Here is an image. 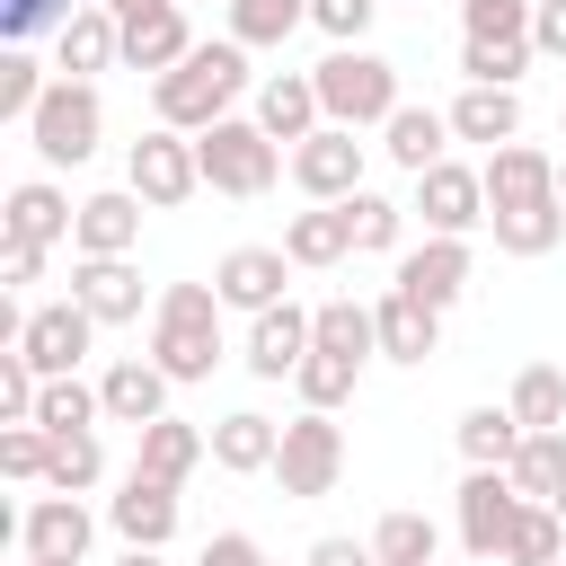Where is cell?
<instances>
[{
	"label": "cell",
	"mask_w": 566,
	"mask_h": 566,
	"mask_svg": "<svg viewBox=\"0 0 566 566\" xmlns=\"http://www.w3.org/2000/svg\"><path fill=\"white\" fill-rule=\"evenodd\" d=\"M371 18H380V0H310V27H318L327 44H363Z\"/></svg>",
	"instance_id": "7dc6e473"
},
{
	"label": "cell",
	"mask_w": 566,
	"mask_h": 566,
	"mask_svg": "<svg viewBox=\"0 0 566 566\" xmlns=\"http://www.w3.org/2000/svg\"><path fill=\"white\" fill-rule=\"evenodd\" d=\"M88 336H97V318H88L80 301H44V310H27L18 354H27L44 380H71V371H80V354H88Z\"/></svg>",
	"instance_id": "5bb4252c"
},
{
	"label": "cell",
	"mask_w": 566,
	"mask_h": 566,
	"mask_svg": "<svg viewBox=\"0 0 566 566\" xmlns=\"http://www.w3.org/2000/svg\"><path fill=\"white\" fill-rule=\"evenodd\" d=\"M504 407L522 416V433H548V424H566V371H557V363H522Z\"/></svg>",
	"instance_id": "e575fe53"
},
{
	"label": "cell",
	"mask_w": 566,
	"mask_h": 566,
	"mask_svg": "<svg viewBox=\"0 0 566 566\" xmlns=\"http://www.w3.org/2000/svg\"><path fill=\"white\" fill-rule=\"evenodd\" d=\"M283 274H292V256L283 248H230L221 265H212V292H221V310H274V301H292L283 292Z\"/></svg>",
	"instance_id": "d6986e66"
},
{
	"label": "cell",
	"mask_w": 566,
	"mask_h": 566,
	"mask_svg": "<svg viewBox=\"0 0 566 566\" xmlns=\"http://www.w3.org/2000/svg\"><path fill=\"white\" fill-rule=\"evenodd\" d=\"M186 53H195V27H186V9H177V0H159V9H142V18H124V71L168 80Z\"/></svg>",
	"instance_id": "7402d4cb"
},
{
	"label": "cell",
	"mask_w": 566,
	"mask_h": 566,
	"mask_svg": "<svg viewBox=\"0 0 566 566\" xmlns=\"http://www.w3.org/2000/svg\"><path fill=\"white\" fill-rule=\"evenodd\" d=\"M106 62H124V18L88 0V9L53 35V80H97Z\"/></svg>",
	"instance_id": "44dd1931"
},
{
	"label": "cell",
	"mask_w": 566,
	"mask_h": 566,
	"mask_svg": "<svg viewBox=\"0 0 566 566\" xmlns=\"http://www.w3.org/2000/svg\"><path fill=\"white\" fill-rule=\"evenodd\" d=\"M522 504H531V495H522L504 469H469V478H460V548H469V557H504Z\"/></svg>",
	"instance_id": "ba28073f"
},
{
	"label": "cell",
	"mask_w": 566,
	"mask_h": 566,
	"mask_svg": "<svg viewBox=\"0 0 566 566\" xmlns=\"http://www.w3.org/2000/svg\"><path fill=\"white\" fill-rule=\"evenodd\" d=\"M486 221L495 212H522V203H557V159L539 150V142H504V150H486Z\"/></svg>",
	"instance_id": "4fadbf2b"
},
{
	"label": "cell",
	"mask_w": 566,
	"mask_h": 566,
	"mask_svg": "<svg viewBox=\"0 0 566 566\" xmlns=\"http://www.w3.org/2000/svg\"><path fill=\"white\" fill-rule=\"evenodd\" d=\"M274 451H283V424L256 416V407H239V416L212 424V460H221L230 478H274Z\"/></svg>",
	"instance_id": "d4e9b609"
},
{
	"label": "cell",
	"mask_w": 566,
	"mask_h": 566,
	"mask_svg": "<svg viewBox=\"0 0 566 566\" xmlns=\"http://www.w3.org/2000/svg\"><path fill=\"white\" fill-rule=\"evenodd\" d=\"M531 53L566 62V0H539V9H531Z\"/></svg>",
	"instance_id": "f907efd6"
},
{
	"label": "cell",
	"mask_w": 566,
	"mask_h": 566,
	"mask_svg": "<svg viewBox=\"0 0 566 566\" xmlns=\"http://www.w3.org/2000/svg\"><path fill=\"white\" fill-rule=\"evenodd\" d=\"M371 318H380V354H389V363H424V354L442 345V310H424V301H407V292H380Z\"/></svg>",
	"instance_id": "f1b7e54d"
},
{
	"label": "cell",
	"mask_w": 566,
	"mask_h": 566,
	"mask_svg": "<svg viewBox=\"0 0 566 566\" xmlns=\"http://www.w3.org/2000/svg\"><path fill=\"white\" fill-rule=\"evenodd\" d=\"M531 9L539 0H460L469 35H531Z\"/></svg>",
	"instance_id": "c3c4849f"
},
{
	"label": "cell",
	"mask_w": 566,
	"mask_h": 566,
	"mask_svg": "<svg viewBox=\"0 0 566 566\" xmlns=\"http://www.w3.org/2000/svg\"><path fill=\"white\" fill-rule=\"evenodd\" d=\"M80 9H88V0H0V35H9V44H27V35H44V27L62 35V27L80 18Z\"/></svg>",
	"instance_id": "bcb514c9"
},
{
	"label": "cell",
	"mask_w": 566,
	"mask_h": 566,
	"mask_svg": "<svg viewBox=\"0 0 566 566\" xmlns=\"http://www.w3.org/2000/svg\"><path fill=\"white\" fill-rule=\"evenodd\" d=\"M292 27H310V0H230V35L256 53V44H283Z\"/></svg>",
	"instance_id": "74e56055"
},
{
	"label": "cell",
	"mask_w": 566,
	"mask_h": 566,
	"mask_svg": "<svg viewBox=\"0 0 566 566\" xmlns=\"http://www.w3.org/2000/svg\"><path fill=\"white\" fill-rule=\"evenodd\" d=\"M88 539H97V513H88L80 495H35L27 522H18V548H27L35 566H80Z\"/></svg>",
	"instance_id": "7c38bea8"
},
{
	"label": "cell",
	"mask_w": 566,
	"mask_h": 566,
	"mask_svg": "<svg viewBox=\"0 0 566 566\" xmlns=\"http://www.w3.org/2000/svg\"><path fill=\"white\" fill-rule=\"evenodd\" d=\"M442 142H451V115H433V106H398V115L380 124V150H389V159H398L407 177H424V168H442V159H451Z\"/></svg>",
	"instance_id": "83f0119b"
},
{
	"label": "cell",
	"mask_w": 566,
	"mask_h": 566,
	"mask_svg": "<svg viewBox=\"0 0 566 566\" xmlns=\"http://www.w3.org/2000/svg\"><path fill=\"white\" fill-rule=\"evenodd\" d=\"M548 513H557V522H566V495H557V504H548Z\"/></svg>",
	"instance_id": "6f0895ef"
},
{
	"label": "cell",
	"mask_w": 566,
	"mask_h": 566,
	"mask_svg": "<svg viewBox=\"0 0 566 566\" xmlns=\"http://www.w3.org/2000/svg\"><path fill=\"white\" fill-rule=\"evenodd\" d=\"M177 9H186V0H177Z\"/></svg>",
	"instance_id": "6125c7cd"
},
{
	"label": "cell",
	"mask_w": 566,
	"mask_h": 566,
	"mask_svg": "<svg viewBox=\"0 0 566 566\" xmlns=\"http://www.w3.org/2000/svg\"><path fill=\"white\" fill-rule=\"evenodd\" d=\"M97 478H106L97 433H53V469H44V486H53V495H88Z\"/></svg>",
	"instance_id": "60d3db41"
},
{
	"label": "cell",
	"mask_w": 566,
	"mask_h": 566,
	"mask_svg": "<svg viewBox=\"0 0 566 566\" xmlns=\"http://www.w3.org/2000/svg\"><path fill=\"white\" fill-rule=\"evenodd\" d=\"M0 274H9V283H35V274H44V248H18V239H9V248H0Z\"/></svg>",
	"instance_id": "f5cc1de1"
},
{
	"label": "cell",
	"mask_w": 566,
	"mask_h": 566,
	"mask_svg": "<svg viewBox=\"0 0 566 566\" xmlns=\"http://www.w3.org/2000/svg\"><path fill=\"white\" fill-rule=\"evenodd\" d=\"M97 416H106V398H97L80 371H71V380H44V398H35V424H44V433H88Z\"/></svg>",
	"instance_id": "8d00e7d4"
},
{
	"label": "cell",
	"mask_w": 566,
	"mask_h": 566,
	"mask_svg": "<svg viewBox=\"0 0 566 566\" xmlns=\"http://www.w3.org/2000/svg\"><path fill=\"white\" fill-rule=\"evenodd\" d=\"M531 71V35H469L460 44V80L469 88H513Z\"/></svg>",
	"instance_id": "d6a6232c"
},
{
	"label": "cell",
	"mask_w": 566,
	"mask_h": 566,
	"mask_svg": "<svg viewBox=\"0 0 566 566\" xmlns=\"http://www.w3.org/2000/svg\"><path fill=\"white\" fill-rule=\"evenodd\" d=\"M442 115H451V142H486V150L522 142V97L513 88H460Z\"/></svg>",
	"instance_id": "484cf974"
},
{
	"label": "cell",
	"mask_w": 566,
	"mask_h": 566,
	"mask_svg": "<svg viewBox=\"0 0 566 566\" xmlns=\"http://www.w3.org/2000/svg\"><path fill=\"white\" fill-rule=\"evenodd\" d=\"M557 566H566V557H557Z\"/></svg>",
	"instance_id": "94428289"
},
{
	"label": "cell",
	"mask_w": 566,
	"mask_h": 566,
	"mask_svg": "<svg viewBox=\"0 0 566 566\" xmlns=\"http://www.w3.org/2000/svg\"><path fill=\"white\" fill-rule=\"evenodd\" d=\"M124 186H133L150 212L186 203V195L203 186V168H195V133H168V124H150V133L133 142V159H124Z\"/></svg>",
	"instance_id": "52a82bcc"
},
{
	"label": "cell",
	"mask_w": 566,
	"mask_h": 566,
	"mask_svg": "<svg viewBox=\"0 0 566 566\" xmlns=\"http://www.w3.org/2000/svg\"><path fill=\"white\" fill-rule=\"evenodd\" d=\"M256 124H265V142H310L318 124H327V106H318V80L310 71H274V80H256Z\"/></svg>",
	"instance_id": "603a6c76"
},
{
	"label": "cell",
	"mask_w": 566,
	"mask_h": 566,
	"mask_svg": "<svg viewBox=\"0 0 566 566\" xmlns=\"http://www.w3.org/2000/svg\"><path fill=\"white\" fill-rule=\"evenodd\" d=\"M557 133H566V106H557Z\"/></svg>",
	"instance_id": "680465c9"
},
{
	"label": "cell",
	"mask_w": 566,
	"mask_h": 566,
	"mask_svg": "<svg viewBox=\"0 0 566 566\" xmlns=\"http://www.w3.org/2000/svg\"><path fill=\"white\" fill-rule=\"evenodd\" d=\"M283 256H292V265H345V256H354V212H345V203L292 212V221H283Z\"/></svg>",
	"instance_id": "4316f807"
},
{
	"label": "cell",
	"mask_w": 566,
	"mask_h": 566,
	"mask_svg": "<svg viewBox=\"0 0 566 566\" xmlns=\"http://www.w3.org/2000/svg\"><path fill=\"white\" fill-rule=\"evenodd\" d=\"M318 106H327V124H345V133H363V124H389L407 97H398V62H380L371 44H336L318 71Z\"/></svg>",
	"instance_id": "3957f363"
},
{
	"label": "cell",
	"mask_w": 566,
	"mask_h": 566,
	"mask_svg": "<svg viewBox=\"0 0 566 566\" xmlns=\"http://www.w3.org/2000/svg\"><path fill=\"white\" fill-rule=\"evenodd\" d=\"M336 478H345V424H336V416H318V407H301V416L283 424L274 486H283L292 504H318V495H336Z\"/></svg>",
	"instance_id": "8992f818"
},
{
	"label": "cell",
	"mask_w": 566,
	"mask_h": 566,
	"mask_svg": "<svg viewBox=\"0 0 566 566\" xmlns=\"http://www.w3.org/2000/svg\"><path fill=\"white\" fill-rule=\"evenodd\" d=\"M195 168H203V186L212 195H265L274 177H283V142H265V124L256 115H221L212 133H195Z\"/></svg>",
	"instance_id": "277c9868"
},
{
	"label": "cell",
	"mask_w": 566,
	"mask_h": 566,
	"mask_svg": "<svg viewBox=\"0 0 566 566\" xmlns=\"http://www.w3.org/2000/svg\"><path fill=\"white\" fill-rule=\"evenodd\" d=\"M27 566H35V557H27Z\"/></svg>",
	"instance_id": "be15d7a7"
},
{
	"label": "cell",
	"mask_w": 566,
	"mask_h": 566,
	"mask_svg": "<svg viewBox=\"0 0 566 566\" xmlns=\"http://www.w3.org/2000/svg\"><path fill=\"white\" fill-rule=\"evenodd\" d=\"M150 363L177 389L212 380V363H221V292L212 283H168L159 292V310H150Z\"/></svg>",
	"instance_id": "7a4b0ae2"
},
{
	"label": "cell",
	"mask_w": 566,
	"mask_h": 566,
	"mask_svg": "<svg viewBox=\"0 0 566 566\" xmlns=\"http://www.w3.org/2000/svg\"><path fill=\"white\" fill-rule=\"evenodd\" d=\"M371 557L380 566H433V522L424 513H380L371 522Z\"/></svg>",
	"instance_id": "b9f144b4"
},
{
	"label": "cell",
	"mask_w": 566,
	"mask_h": 566,
	"mask_svg": "<svg viewBox=\"0 0 566 566\" xmlns=\"http://www.w3.org/2000/svg\"><path fill=\"white\" fill-rule=\"evenodd\" d=\"M115 566H168V557H159V548H124Z\"/></svg>",
	"instance_id": "db71d44e"
},
{
	"label": "cell",
	"mask_w": 566,
	"mask_h": 566,
	"mask_svg": "<svg viewBox=\"0 0 566 566\" xmlns=\"http://www.w3.org/2000/svg\"><path fill=\"white\" fill-rule=\"evenodd\" d=\"M513 451H522V416L513 407H469L460 416V460L469 469H513Z\"/></svg>",
	"instance_id": "1f68e13d"
},
{
	"label": "cell",
	"mask_w": 566,
	"mask_h": 566,
	"mask_svg": "<svg viewBox=\"0 0 566 566\" xmlns=\"http://www.w3.org/2000/svg\"><path fill=\"white\" fill-rule=\"evenodd\" d=\"M168 389H177V380H168L150 354H124V363H106V380H97V398H106V424H133V433L168 416Z\"/></svg>",
	"instance_id": "ffe728a7"
},
{
	"label": "cell",
	"mask_w": 566,
	"mask_h": 566,
	"mask_svg": "<svg viewBox=\"0 0 566 566\" xmlns=\"http://www.w3.org/2000/svg\"><path fill=\"white\" fill-rule=\"evenodd\" d=\"M292 186H301L310 203H354V195H363V142H354L345 124H318V133L292 150Z\"/></svg>",
	"instance_id": "9c48e42d"
},
{
	"label": "cell",
	"mask_w": 566,
	"mask_h": 566,
	"mask_svg": "<svg viewBox=\"0 0 566 566\" xmlns=\"http://www.w3.org/2000/svg\"><path fill=\"white\" fill-rule=\"evenodd\" d=\"M301 566H380V557H371V539L327 531V539H310V557H301Z\"/></svg>",
	"instance_id": "816d5d0a"
},
{
	"label": "cell",
	"mask_w": 566,
	"mask_h": 566,
	"mask_svg": "<svg viewBox=\"0 0 566 566\" xmlns=\"http://www.w3.org/2000/svg\"><path fill=\"white\" fill-rule=\"evenodd\" d=\"M433 566H442V557H433Z\"/></svg>",
	"instance_id": "91938a15"
},
{
	"label": "cell",
	"mask_w": 566,
	"mask_h": 566,
	"mask_svg": "<svg viewBox=\"0 0 566 566\" xmlns=\"http://www.w3.org/2000/svg\"><path fill=\"white\" fill-rule=\"evenodd\" d=\"M27 142H35V159H44V168H80V159H97V142H106L97 80H53V88H44V106L27 115Z\"/></svg>",
	"instance_id": "5b68a950"
},
{
	"label": "cell",
	"mask_w": 566,
	"mask_h": 566,
	"mask_svg": "<svg viewBox=\"0 0 566 566\" xmlns=\"http://www.w3.org/2000/svg\"><path fill=\"white\" fill-rule=\"evenodd\" d=\"M203 451H212V433H203V424H186V416H159V424H142V451H133V469H150V478L186 486Z\"/></svg>",
	"instance_id": "f546056e"
},
{
	"label": "cell",
	"mask_w": 566,
	"mask_h": 566,
	"mask_svg": "<svg viewBox=\"0 0 566 566\" xmlns=\"http://www.w3.org/2000/svg\"><path fill=\"white\" fill-rule=\"evenodd\" d=\"M310 354H318V310L274 301V310L248 318V371H256V380H292Z\"/></svg>",
	"instance_id": "30bf717a"
},
{
	"label": "cell",
	"mask_w": 566,
	"mask_h": 566,
	"mask_svg": "<svg viewBox=\"0 0 566 566\" xmlns=\"http://www.w3.org/2000/svg\"><path fill=\"white\" fill-rule=\"evenodd\" d=\"M80 230V203L53 186V177H18L9 186V203H0V239H18V248H53V239H71Z\"/></svg>",
	"instance_id": "2e32d148"
},
{
	"label": "cell",
	"mask_w": 566,
	"mask_h": 566,
	"mask_svg": "<svg viewBox=\"0 0 566 566\" xmlns=\"http://www.w3.org/2000/svg\"><path fill=\"white\" fill-rule=\"evenodd\" d=\"M318 354L371 363V354H380V318H371V301H318Z\"/></svg>",
	"instance_id": "836d02e7"
},
{
	"label": "cell",
	"mask_w": 566,
	"mask_h": 566,
	"mask_svg": "<svg viewBox=\"0 0 566 566\" xmlns=\"http://www.w3.org/2000/svg\"><path fill=\"white\" fill-rule=\"evenodd\" d=\"M557 203H566V159H557Z\"/></svg>",
	"instance_id": "9f6ffc18"
},
{
	"label": "cell",
	"mask_w": 566,
	"mask_h": 566,
	"mask_svg": "<svg viewBox=\"0 0 566 566\" xmlns=\"http://www.w3.org/2000/svg\"><path fill=\"white\" fill-rule=\"evenodd\" d=\"M354 380H363V363H345V354H310V363L292 371L301 407H318V416H336V407L354 398Z\"/></svg>",
	"instance_id": "ab89813d"
},
{
	"label": "cell",
	"mask_w": 566,
	"mask_h": 566,
	"mask_svg": "<svg viewBox=\"0 0 566 566\" xmlns=\"http://www.w3.org/2000/svg\"><path fill=\"white\" fill-rule=\"evenodd\" d=\"M195 566H274V557H265V548H256V539H248V531H212V539H203V557H195Z\"/></svg>",
	"instance_id": "681fc988"
},
{
	"label": "cell",
	"mask_w": 566,
	"mask_h": 566,
	"mask_svg": "<svg viewBox=\"0 0 566 566\" xmlns=\"http://www.w3.org/2000/svg\"><path fill=\"white\" fill-rule=\"evenodd\" d=\"M531 504H557L566 495V424H548V433H522V451H513V469H504Z\"/></svg>",
	"instance_id": "4dcf8cb0"
},
{
	"label": "cell",
	"mask_w": 566,
	"mask_h": 566,
	"mask_svg": "<svg viewBox=\"0 0 566 566\" xmlns=\"http://www.w3.org/2000/svg\"><path fill=\"white\" fill-rule=\"evenodd\" d=\"M416 212H424V239H469L486 221V177L460 168V159H442V168L416 177Z\"/></svg>",
	"instance_id": "8fae6325"
},
{
	"label": "cell",
	"mask_w": 566,
	"mask_h": 566,
	"mask_svg": "<svg viewBox=\"0 0 566 566\" xmlns=\"http://www.w3.org/2000/svg\"><path fill=\"white\" fill-rule=\"evenodd\" d=\"M106 522L124 548H168L177 539V486L150 469H124V495H106Z\"/></svg>",
	"instance_id": "9a60e30c"
},
{
	"label": "cell",
	"mask_w": 566,
	"mask_h": 566,
	"mask_svg": "<svg viewBox=\"0 0 566 566\" xmlns=\"http://www.w3.org/2000/svg\"><path fill=\"white\" fill-rule=\"evenodd\" d=\"M0 469H9L18 486H44V469H53V433H44V424H0Z\"/></svg>",
	"instance_id": "f6af8a7d"
},
{
	"label": "cell",
	"mask_w": 566,
	"mask_h": 566,
	"mask_svg": "<svg viewBox=\"0 0 566 566\" xmlns=\"http://www.w3.org/2000/svg\"><path fill=\"white\" fill-rule=\"evenodd\" d=\"M557 557H566V522L548 504H522V522L504 539V566H557Z\"/></svg>",
	"instance_id": "7bdbcfd3"
},
{
	"label": "cell",
	"mask_w": 566,
	"mask_h": 566,
	"mask_svg": "<svg viewBox=\"0 0 566 566\" xmlns=\"http://www.w3.org/2000/svg\"><path fill=\"white\" fill-rule=\"evenodd\" d=\"M469 274H478L469 239H424V248L398 256V283H389V292H407V301H424V310H451V301L469 292Z\"/></svg>",
	"instance_id": "e0dca14e"
},
{
	"label": "cell",
	"mask_w": 566,
	"mask_h": 566,
	"mask_svg": "<svg viewBox=\"0 0 566 566\" xmlns=\"http://www.w3.org/2000/svg\"><path fill=\"white\" fill-rule=\"evenodd\" d=\"M71 301H80L97 327H133V318H142V265H133V256H80V265H71Z\"/></svg>",
	"instance_id": "ac0fdd59"
},
{
	"label": "cell",
	"mask_w": 566,
	"mask_h": 566,
	"mask_svg": "<svg viewBox=\"0 0 566 566\" xmlns=\"http://www.w3.org/2000/svg\"><path fill=\"white\" fill-rule=\"evenodd\" d=\"M44 88H53L44 62H35L27 44H9V53H0V124H27V115L44 106Z\"/></svg>",
	"instance_id": "f35d334b"
},
{
	"label": "cell",
	"mask_w": 566,
	"mask_h": 566,
	"mask_svg": "<svg viewBox=\"0 0 566 566\" xmlns=\"http://www.w3.org/2000/svg\"><path fill=\"white\" fill-rule=\"evenodd\" d=\"M239 88H248V44L221 35V44H195L168 80H150V106H159L168 133H212L239 106Z\"/></svg>",
	"instance_id": "6da1fadb"
},
{
	"label": "cell",
	"mask_w": 566,
	"mask_h": 566,
	"mask_svg": "<svg viewBox=\"0 0 566 566\" xmlns=\"http://www.w3.org/2000/svg\"><path fill=\"white\" fill-rule=\"evenodd\" d=\"M345 212H354V248H363V256H389L398 230H407V203H389V195H371V186H363Z\"/></svg>",
	"instance_id": "ee69618b"
},
{
	"label": "cell",
	"mask_w": 566,
	"mask_h": 566,
	"mask_svg": "<svg viewBox=\"0 0 566 566\" xmlns=\"http://www.w3.org/2000/svg\"><path fill=\"white\" fill-rule=\"evenodd\" d=\"M486 230H495L504 256H548V248L566 239V203H522V212H495Z\"/></svg>",
	"instance_id": "d590c367"
},
{
	"label": "cell",
	"mask_w": 566,
	"mask_h": 566,
	"mask_svg": "<svg viewBox=\"0 0 566 566\" xmlns=\"http://www.w3.org/2000/svg\"><path fill=\"white\" fill-rule=\"evenodd\" d=\"M97 9H115V18H142V9H159V0H97Z\"/></svg>",
	"instance_id": "11a10c76"
},
{
	"label": "cell",
	"mask_w": 566,
	"mask_h": 566,
	"mask_svg": "<svg viewBox=\"0 0 566 566\" xmlns=\"http://www.w3.org/2000/svg\"><path fill=\"white\" fill-rule=\"evenodd\" d=\"M133 239H142V195H133V186L80 203V230H71L80 256H133Z\"/></svg>",
	"instance_id": "cb8c5ba5"
}]
</instances>
